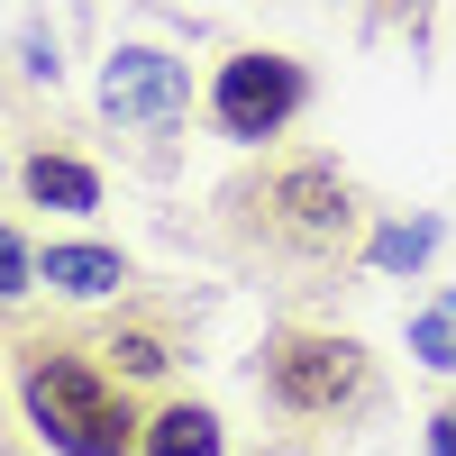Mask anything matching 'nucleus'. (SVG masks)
Returning <instances> with one entry per match:
<instances>
[{
  "label": "nucleus",
  "instance_id": "6e6552de",
  "mask_svg": "<svg viewBox=\"0 0 456 456\" xmlns=\"http://www.w3.org/2000/svg\"><path fill=\"white\" fill-rule=\"evenodd\" d=\"M137 456H219V420L201 402H174V411H156L137 429Z\"/></svg>",
  "mask_w": 456,
  "mask_h": 456
},
{
  "label": "nucleus",
  "instance_id": "f03ea898",
  "mask_svg": "<svg viewBox=\"0 0 456 456\" xmlns=\"http://www.w3.org/2000/svg\"><path fill=\"white\" fill-rule=\"evenodd\" d=\"M311 101V83H301V64L292 55H228L219 64V83H210V119L238 137V146H265V137H283L292 128V110Z\"/></svg>",
  "mask_w": 456,
  "mask_h": 456
},
{
  "label": "nucleus",
  "instance_id": "f257e3e1",
  "mask_svg": "<svg viewBox=\"0 0 456 456\" xmlns=\"http://www.w3.org/2000/svg\"><path fill=\"white\" fill-rule=\"evenodd\" d=\"M19 402H28L37 438H46L55 456H137V429H146V420L119 402V384H110L101 365L64 356V347H28Z\"/></svg>",
  "mask_w": 456,
  "mask_h": 456
},
{
  "label": "nucleus",
  "instance_id": "39448f33",
  "mask_svg": "<svg viewBox=\"0 0 456 456\" xmlns=\"http://www.w3.org/2000/svg\"><path fill=\"white\" fill-rule=\"evenodd\" d=\"M274 210L301 228V238H347V183H338L329 165H292L274 183Z\"/></svg>",
  "mask_w": 456,
  "mask_h": 456
},
{
  "label": "nucleus",
  "instance_id": "f8f14e48",
  "mask_svg": "<svg viewBox=\"0 0 456 456\" xmlns=\"http://www.w3.org/2000/svg\"><path fill=\"white\" fill-rule=\"evenodd\" d=\"M28 283H37V256H28V247L10 238V228H0V301H19Z\"/></svg>",
  "mask_w": 456,
  "mask_h": 456
},
{
  "label": "nucleus",
  "instance_id": "1a4fd4ad",
  "mask_svg": "<svg viewBox=\"0 0 456 456\" xmlns=\"http://www.w3.org/2000/svg\"><path fill=\"white\" fill-rule=\"evenodd\" d=\"M411 356L438 365V374H456V292H429L420 311H411Z\"/></svg>",
  "mask_w": 456,
  "mask_h": 456
},
{
  "label": "nucleus",
  "instance_id": "9d476101",
  "mask_svg": "<svg viewBox=\"0 0 456 456\" xmlns=\"http://www.w3.org/2000/svg\"><path fill=\"white\" fill-rule=\"evenodd\" d=\"M438 247V219H384V228H374V274H411V265H420Z\"/></svg>",
  "mask_w": 456,
  "mask_h": 456
},
{
  "label": "nucleus",
  "instance_id": "7ed1b4c3",
  "mask_svg": "<svg viewBox=\"0 0 456 456\" xmlns=\"http://www.w3.org/2000/svg\"><path fill=\"white\" fill-rule=\"evenodd\" d=\"M183 101H192V73H183L165 46H119L101 64V110L119 128H174Z\"/></svg>",
  "mask_w": 456,
  "mask_h": 456
},
{
  "label": "nucleus",
  "instance_id": "423d86ee",
  "mask_svg": "<svg viewBox=\"0 0 456 456\" xmlns=\"http://www.w3.org/2000/svg\"><path fill=\"white\" fill-rule=\"evenodd\" d=\"M37 283H55L73 301H101V292L128 283V256L119 247H46V256H37Z\"/></svg>",
  "mask_w": 456,
  "mask_h": 456
},
{
  "label": "nucleus",
  "instance_id": "9b49d317",
  "mask_svg": "<svg viewBox=\"0 0 456 456\" xmlns=\"http://www.w3.org/2000/svg\"><path fill=\"white\" fill-rule=\"evenodd\" d=\"M110 356H119V374H156V365H174L156 329H128V338H110Z\"/></svg>",
  "mask_w": 456,
  "mask_h": 456
},
{
  "label": "nucleus",
  "instance_id": "20e7f679",
  "mask_svg": "<svg viewBox=\"0 0 456 456\" xmlns=\"http://www.w3.org/2000/svg\"><path fill=\"white\" fill-rule=\"evenodd\" d=\"M265 384H274L283 411H338L365 384V356L347 338H283V347L265 356Z\"/></svg>",
  "mask_w": 456,
  "mask_h": 456
},
{
  "label": "nucleus",
  "instance_id": "ddd939ff",
  "mask_svg": "<svg viewBox=\"0 0 456 456\" xmlns=\"http://www.w3.org/2000/svg\"><path fill=\"white\" fill-rule=\"evenodd\" d=\"M429 456H456V402H447L438 420H429Z\"/></svg>",
  "mask_w": 456,
  "mask_h": 456
},
{
  "label": "nucleus",
  "instance_id": "0eeeda50",
  "mask_svg": "<svg viewBox=\"0 0 456 456\" xmlns=\"http://www.w3.org/2000/svg\"><path fill=\"white\" fill-rule=\"evenodd\" d=\"M19 183H28V201H37V210H101V174H92V165H73V156H28Z\"/></svg>",
  "mask_w": 456,
  "mask_h": 456
}]
</instances>
